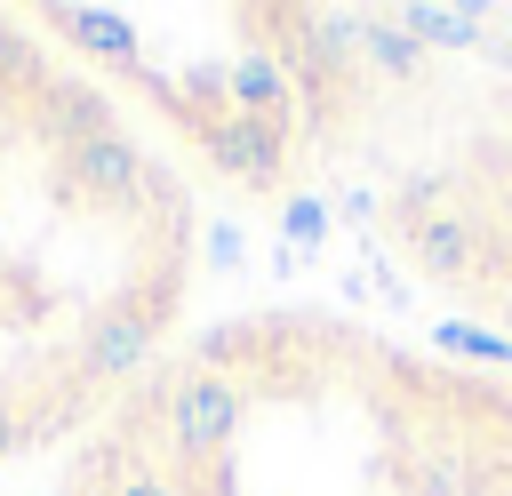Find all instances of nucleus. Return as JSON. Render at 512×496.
<instances>
[{"label":"nucleus","instance_id":"nucleus-1","mask_svg":"<svg viewBox=\"0 0 512 496\" xmlns=\"http://www.w3.org/2000/svg\"><path fill=\"white\" fill-rule=\"evenodd\" d=\"M240 416H248V392H240L224 368H192V376H176V392H168V408H160L168 448H176L184 464H216V456L232 448Z\"/></svg>","mask_w":512,"mask_h":496},{"label":"nucleus","instance_id":"nucleus-2","mask_svg":"<svg viewBox=\"0 0 512 496\" xmlns=\"http://www.w3.org/2000/svg\"><path fill=\"white\" fill-rule=\"evenodd\" d=\"M200 152H208V168H216V176H232V184H256V192H272V184H280V168H288V120H256V112H216V120L200 128Z\"/></svg>","mask_w":512,"mask_h":496},{"label":"nucleus","instance_id":"nucleus-3","mask_svg":"<svg viewBox=\"0 0 512 496\" xmlns=\"http://www.w3.org/2000/svg\"><path fill=\"white\" fill-rule=\"evenodd\" d=\"M408 256L432 272V280H456V288H472V280H488V224L480 216H464V208H424V216H408Z\"/></svg>","mask_w":512,"mask_h":496},{"label":"nucleus","instance_id":"nucleus-4","mask_svg":"<svg viewBox=\"0 0 512 496\" xmlns=\"http://www.w3.org/2000/svg\"><path fill=\"white\" fill-rule=\"evenodd\" d=\"M160 344V304H104L80 328V368L88 376H136Z\"/></svg>","mask_w":512,"mask_h":496},{"label":"nucleus","instance_id":"nucleus-5","mask_svg":"<svg viewBox=\"0 0 512 496\" xmlns=\"http://www.w3.org/2000/svg\"><path fill=\"white\" fill-rule=\"evenodd\" d=\"M56 168H64V184H72V192H88V200H136L152 160H144L120 128H104V136L64 144V152H56Z\"/></svg>","mask_w":512,"mask_h":496},{"label":"nucleus","instance_id":"nucleus-6","mask_svg":"<svg viewBox=\"0 0 512 496\" xmlns=\"http://www.w3.org/2000/svg\"><path fill=\"white\" fill-rule=\"evenodd\" d=\"M400 488H416V496H480V488H496V464L472 440L432 432V440L400 448Z\"/></svg>","mask_w":512,"mask_h":496},{"label":"nucleus","instance_id":"nucleus-7","mask_svg":"<svg viewBox=\"0 0 512 496\" xmlns=\"http://www.w3.org/2000/svg\"><path fill=\"white\" fill-rule=\"evenodd\" d=\"M224 96H232V112H256V120H288L296 112V80H288L280 48H264V40H248L224 64Z\"/></svg>","mask_w":512,"mask_h":496},{"label":"nucleus","instance_id":"nucleus-8","mask_svg":"<svg viewBox=\"0 0 512 496\" xmlns=\"http://www.w3.org/2000/svg\"><path fill=\"white\" fill-rule=\"evenodd\" d=\"M48 32H64L72 48H88V56H104V64H128L136 72V24L128 16H112V8H88V0H64V8H48Z\"/></svg>","mask_w":512,"mask_h":496},{"label":"nucleus","instance_id":"nucleus-9","mask_svg":"<svg viewBox=\"0 0 512 496\" xmlns=\"http://www.w3.org/2000/svg\"><path fill=\"white\" fill-rule=\"evenodd\" d=\"M424 48H480V32H488V8L480 0H456V8H432V0H408V8H392Z\"/></svg>","mask_w":512,"mask_h":496},{"label":"nucleus","instance_id":"nucleus-10","mask_svg":"<svg viewBox=\"0 0 512 496\" xmlns=\"http://www.w3.org/2000/svg\"><path fill=\"white\" fill-rule=\"evenodd\" d=\"M40 128L64 136V144H80V136H104V128H112V104H104L96 88H64V80H48V88H40Z\"/></svg>","mask_w":512,"mask_h":496},{"label":"nucleus","instance_id":"nucleus-11","mask_svg":"<svg viewBox=\"0 0 512 496\" xmlns=\"http://www.w3.org/2000/svg\"><path fill=\"white\" fill-rule=\"evenodd\" d=\"M360 64H376L384 80H416V72H424V40H416L400 16H368V24H360Z\"/></svg>","mask_w":512,"mask_h":496},{"label":"nucleus","instance_id":"nucleus-12","mask_svg":"<svg viewBox=\"0 0 512 496\" xmlns=\"http://www.w3.org/2000/svg\"><path fill=\"white\" fill-rule=\"evenodd\" d=\"M432 344H440V352H456V360H480V368H504V360H512V336L472 328V320H440V328H432Z\"/></svg>","mask_w":512,"mask_h":496},{"label":"nucleus","instance_id":"nucleus-13","mask_svg":"<svg viewBox=\"0 0 512 496\" xmlns=\"http://www.w3.org/2000/svg\"><path fill=\"white\" fill-rule=\"evenodd\" d=\"M0 88L8 96H40L48 72H40V40H24L16 24H0Z\"/></svg>","mask_w":512,"mask_h":496},{"label":"nucleus","instance_id":"nucleus-14","mask_svg":"<svg viewBox=\"0 0 512 496\" xmlns=\"http://www.w3.org/2000/svg\"><path fill=\"white\" fill-rule=\"evenodd\" d=\"M328 224H336V208H328V200H312V192H296V200L280 208V232H288L296 248H312V240H320Z\"/></svg>","mask_w":512,"mask_h":496},{"label":"nucleus","instance_id":"nucleus-15","mask_svg":"<svg viewBox=\"0 0 512 496\" xmlns=\"http://www.w3.org/2000/svg\"><path fill=\"white\" fill-rule=\"evenodd\" d=\"M96 496H176V488H168L160 472H136V464H120V472H112Z\"/></svg>","mask_w":512,"mask_h":496},{"label":"nucleus","instance_id":"nucleus-16","mask_svg":"<svg viewBox=\"0 0 512 496\" xmlns=\"http://www.w3.org/2000/svg\"><path fill=\"white\" fill-rule=\"evenodd\" d=\"M208 264H216V272L240 264V232H232V224H208Z\"/></svg>","mask_w":512,"mask_h":496},{"label":"nucleus","instance_id":"nucleus-17","mask_svg":"<svg viewBox=\"0 0 512 496\" xmlns=\"http://www.w3.org/2000/svg\"><path fill=\"white\" fill-rule=\"evenodd\" d=\"M24 432H32V424H24V416L0 400V456H16V448H24Z\"/></svg>","mask_w":512,"mask_h":496}]
</instances>
